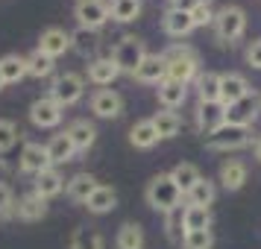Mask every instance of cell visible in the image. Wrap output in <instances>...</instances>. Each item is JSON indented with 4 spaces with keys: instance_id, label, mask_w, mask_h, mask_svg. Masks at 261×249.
I'll list each match as a JSON object with an SVG mask.
<instances>
[{
    "instance_id": "obj_33",
    "label": "cell",
    "mask_w": 261,
    "mask_h": 249,
    "mask_svg": "<svg viewBox=\"0 0 261 249\" xmlns=\"http://www.w3.org/2000/svg\"><path fill=\"white\" fill-rule=\"evenodd\" d=\"M170 179L179 185V190H182V193H188V190L194 188V185H197L202 176H200V170H197V164L182 161V164H176L173 170H170Z\"/></svg>"
},
{
    "instance_id": "obj_43",
    "label": "cell",
    "mask_w": 261,
    "mask_h": 249,
    "mask_svg": "<svg viewBox=\"0 0 261 249\" xmlns=\"http://www.w3.org/2000/svg\"><path fill=\"white\" fill-rule=\"evenodd\" d=\"M247 65L255 68V71H261V38H255V41L247 47Z\"/></svg>"
},
{
    "instance_id": "obj_10",
    "label": "cell",
    "mask_w": 261,
    "mask_h": 249,
    "mask_svg": "<svg viewBox=\"0 0 261 249\" xmlns=\"http://www.w3.org/2000/svg\"><path fill=\"white\" fill-rule=\"evenodd\" d=\"M258 106H261L258 94H255V91H249V94L241 97L238 103L226 106V123H235V126H249V123L255 120V115H258Z\"/></svg>"
},
{
    "instance_id": "obj_19",
    "label": "cell",
    "mask_w": 261,
    "mask_h": 249,
    "mask_svg": "<svg viewBox=\"0 0 261 249\" xmlns=\"http://www.w3.org/2000/svg\"><path fill=\"white\" fill-rule=\"evenodd\" d=\"M65 185H68V182H65V176H62L59 170H56V167H47L44 173L36 176V188L33 190H36L38 197L50 200V197H59L62 190H65Z\"/></svg>"
},
{
    "instance_id": "obj_37",
    "label": "cell",
    "mask_w": 261,
    "mask_h": 249,
    "mask_svg": "<svg viewBox=\"0 0 261 249\" xmlns=\"http://www.w3.org/2000/svg\"><path fill=\"white\" fill-rule=\"evenodd\" d=\"M212 246H214L212 229H202V232H185V237H182V249H212Z\"/></svg>"
},
{
    "instance_id": "obj_38",
    "label": "cell",
    "mask_w": 261,
    "mask_h": 249,
    "mask_svg": "<svg viewBox=\"0 0 261 249\" xmlns=\"http://www.w3.org/2000/svg\"><path fill=\"white\" fill-rule=\"evenodd\" d=\"M167 217V237L173 240V243H179L182 246V237H185V223H182V208H176V211L165 214Z\"/></svg>"
},
{
    "instance_id": "obj_16",
    "label": "cell",
    "mask_w": 261,
    "mask_h": 249,
    "mask_svg": "<svg viewBox=\"0 0 261 249\" xmlns=\"http://www.w3.org/2000/svg\"><path fill=\"white\" fill-rule=\"evenodd\" d=\"M65 135L71 138V144H73V150H76V153L91 150L94 141H97V129H94V123H88V120H73L71 126L65 129Z\"/></svg>"
},
{
    "instance_id": "obj_3",
    "label": "cell",
    "mask_w": 261,
    "mask_h": 249,
    "mask_svg": "<svg viewBox=\"0 0 261 249\" xmlns=\"http://www.w3.org/2000/svg\"><path fill=\"white\" fill-rule=\"evenodd\" d=\"M249 144V126H235V123H223L214 132L205 135V147L214 153H229V150H241Z\"/></svg>"
},
{
    "instance_id": "obj_31",
    "label": "cell",
    "mask_w": 261,
    "mask_h": 249,
    "mask_svg": "<svg viewBox=\"0 0 261 249\" xmlns=\"http://www.w3.org/2000/svg\"><path fill=\"white\" fill-rule=\"evenodd\" d=\"M118 249H144V229L138 223H123L115 237Z\"/></svg>"
},
{
    "instance_id": "obj_27",
    "label": "cell",
    "mask_w": 261,
    "mask_h": 249,
    "mask_svg": "<svg viewBox=\"0 0 261 249\" xmlns=\"http://www.w3.org/2000/svg\"><path fill=\"white\" fill-rule=\"evenodd\" d=\"M182 223H185V232L212 229V211L202 208V205H185V208H182Z\"/></svg>"
},
{
    "instance_id": "obj_47",
    "label": "cell",
    "mask_w": 261,
    "mask_h": 249,
    "mask_svg": "<svg viewBox=\"0 0 261 249\" xmlns=\"http://www.w3.org/2000/svg\"><path fill=\"white\" fill-rule=\"evenodd\" d=\"M200 3H205V6H212V0H200Z\"/></svg>"
},
{
    "instance_id": "obj_20",
    "label": "cell",
    "mask_w": 261,
    "mask_h": 249,
    "mask_svg": "<svg viewBox=\"0 0 261 249\" xmlns=\"http://www.w3.org/2000/svg\"><path fill=\"white\" fill-rule=\"evenodd\" d=\"M120 76V68L115 65L112 56H103V59H94L88 65V82L94 85H112Z\"/></svg>"
},
{
    "instance_id": "obj_22",
    "label": "cell",
    "mask_w": 261,
    "mask_h": 249,
    "mask_svg": "<svg viewBox=\"0 0 261 249\" xmlns=\"http://www.w3.org/2000/svg\"><path fill=\"white\" fill-rule=\"evenodd\" d=\"M244 182H247V164H244V161L229 158V161L220 164V185H223L226 190H241Z\"/></svg>"
},
{
    "instance_id": "obj_26",
    "label": "cell",
    "mask_w": 261,
    "mask_h": 249,
    "mask_svg": "<svg viewBox=\"0 0 261 249\" xmlns=\"http://www.w3.org/2000/svg\"><path fill=\"white\" fill-rule=\"evenodd\" d=\"M47 158H50V164H65V161H71L73 155H76V150H73V144L71 138L62 132V135H53L47 144Z\"/></svg>"
},
{
    "instance_id": "obj_25",
    "label": "cell",
    "mask_w": 261,
    "mask_h": 249,
    "mask_svg": "<svg viewBox=\"0 0 261 249\" xmlns=\"http://www.w3.org/2000/svg\"><path fill=\"white\" fill-rule=\"evenodd\" d=\"M159 141H162V138H159V132H155L153 120H138L129 129V144L135 150H150V147H155Z\"/></svg>"
},
{
    "instance_id": "obj_7",
    "label": "cell",
    "mask_w": 261,
    "mask_h": 249,
    "mask_svg": "<svg viewBox=\"0 0 261 249\" xmlns=\"http://www.w3.org/2000/svg\"><path fill=\"white\" fill-rule=\"evenodd\" d=\"M73 18L80 21L83 30L97 33V30L109 21V0H80V3L73 6Z\"/></svg>"
},
{
    "instance_id": "obj_21",
    "label": "cell",
    "mask_w": 261,
    "mask_h": 249,
    "mask_svg": "<svg viewBox=\"0 0 261 249\" xmlns=\"http://www.w3.org/2000/svg\"><path fill=\"white\" fill-rule=\"evenodd\" d=\"M155 97H159V103L165 108H179L182 103H185V97H188V85L182 82H173V79H165V82L155 88Z\"/></svg>"
},
{
    "instance_id": "obj_32",
    "label": "cell",
    "mask_w": 261,
    "mask_h": 249,
    "mask_svg": "<svg viewBox=\"0 0 261 249\" xmlns=\"http://www.w3.org/2000/svg\"><path fill=\"white\" fill-rule=\"evenodd\" d=\"M0 71H3L6 85L21 82V79L27 76V59H24V56H18V53H9V56H3V59H0Z\"/></svg>"
},
{
    "instance_id": "obj_35",
    "label": "cell",
    "mask_w": 261,
    "mask_h": 249,
    "mask_svg": "<svg viewBox=\"0 0 261 249\" xmlns=\"http://www.w3.org/2000/svg\"><path fill=\"white\" fill-rule=\"evenodd\" d=\"M71 249H103V235L91 226H80L71 235Z\"/></svg>"
},
{
    "instance_id": "obj_14",
    "label": "cell",
    "mask_w": 261,
    "mask_h": 249,
    "mask_svg": "<svg viewBox=\"0 0 261 249\" xmlns=\"http://www.w3.org/2000/svg\"><path fill=\"white\" fill-rule=\"evenodd\" d=\"M138 82H150V85H162L167 79V62L165 56H150L147 53V59L138 65V71L132 73Z\"/></svg>"
},
{
    "instance_id": "obj_41",
    "label": "cell",
    "mask_w": 261,
    "mask_h": 249,
    "mask_svg": "<svg viewBox=\"0 0 261 249\" xmlns=\"http://www.w3.org/2000/svg\"><path fill=\"white\" fill-rule=\"evenodd\" d=\"M15 211V197H12V188L0 182V217H9Z\"/></svg>"
},
{
    "instance_id": "obj_17",
    "label": "cell",
    "mask_w": 261,
    "mask_h": 249,
    "mask_svg": "<svg viewBox=\"0 0 261 249\" xmlns=\"http://www.w3.org/2000/svg\"><path fill=\"white\" fill-rule=\"evenodd\" d=\"M162 30H165L170 38H182L188 36L191 30H194V21H191V12H182V9H167L165 18H162Z\"/></svg>"
},
{
    "instance_id": "obj_44",
    "label": "cell",
    "mask_w": 261,
    "mask_h": 249,
    "mask_svg": "<svg viewBox=\"0 0 261 249\" xmlns=\"http://www.w3.org/2000/svg\"><path fill=\"white\" fill-rule=\"evenodd\" d=\"M200 6V0H173V9H182V12H194Z\"/></svg>"
},
{
    "instance_id": "obj_30",
    "label": "cell",
    "mask_w": 261,
    "mask_h": 249,
    "mask_svg": "<svg viewBox=\"0 0 261 249\" xmlns=\"http://www.w3.org/2000/svg\"><path fill=\"white\" fill-rule=\"evenodd\" d=\"M197 94H200V103H214L220 100V73L205 71L197 76Z\"/></svg>"
},
{
    "instance_id": "obj_5",
    "label": "cell",
    "mask_w": 261,
    "mask_h": 249,
    "mask_svg": "<svg viewBox=\"0 0 261 249\" xmlns=\"http://www.w3.org/2000/svg\"><path fill=\"white\" fill-rule=\"evenodd\" d=\"M112 59H115V65L120 68V73H135L138 71V65L147 59V47H144L141 38L126 36L118 47L112 50Z\"/></svg>"
},
{
    "instance_id": "obj_4",
    "label": "cell",
    "mask_w": 261,
    "mask_h": 249,
    "mask_svg": "<svg viewBox=\"0 0 261 249\" xmlns=\"http://www.w3.org/2000/svg\"><path fill=\"white\" fill-rule=\"evenodd\" d=\"M244 30H247V12L241 6H223L220 12L214 15V33L226 44L238 41L244 36Z\"/></svg>"
},
{
    "instance_id": "obj_9",
    "label": "cell",
    "mask_w": 261,
    "mask_h": 249,
    "mask_svg": "<svg viewBox=\"0 0 261 249\" xmlns=\"http://www.w3.org/2000/svg\"><path fill=\"white\" fill-rule=\"evenodd\" d=\"M62 112L65 108L53 100V97H41L30 106V120L36 123L38 129H50V126H59L62 123Z\"/></svg>"
},
{
    "instance_id": "obj_24",
    "label": "cell",
    "mask_w": 261,
    "mask_h": 249,
    "mask_svg": "<svg viewBox=\"0 0 261 249\" xmlns=\"http://www.w3.org/2000/svg\"><path fill=\"white\" fill-rule=\"evenodd\" d=\"M115 205H118V190L112 188V185H97V190L85 202V208L91 214H109Z\"/></svg>"
},
{
    "instance_id": "obj_28",
    "label": "cell",
    "mask_w": 261,
    "mask_h": 249,
    "mask_svg": "<svg viewBox=\"0 0 261 249\" xmlns=\"http://www.w3.org/2000/svg\"><path fill=\"white\" fill-rule=\"evenodd\" d=\"M141 15V0H112L109 3V18L118 24H129Z\"/></svg>"
},
{
    "instance_id": "obj_2",
    "label": "cell",
    "mask_w": 261,
    "mask_h": 249,
    "mask_svg": "<svg viewBox=\"0 0 261 249\" xmlns=\"http://www.w3.org/2000/svg\"><path fill=\"white\" fill-rule=\"evenodd\" d=\"M165 62H167V79L173 82H182L188 85L191 79H197V53L185 44H173V47L165 53Z\"/></svg>"
},
{
    "instance_id": "obj_1",
    "label": "cell",
    "mask_w": 261,
    "mask_h": 249,
    "mask_svg": "<svg viewBox=\"0 0 261 249\" xmlns=\"http://www.w3.org/2000/svg\"><path fill=\"white\" fill-rule=\"evenodd\" d=\"M144 197H147V205L153 208V211H162V214H170L179 208V202H182V190L179 185L170 179V173H159V176L150 179V185L144 190Z\"/></svg>"
},
{
    "instance_id": "obj_15",
    "label": "cell",
    "mask_w": 261,
    "mask_h": 249,
    "mask_svg": "<svg viewBox=\"0 0 261 249\" xmlns=\"http://www.w3.org/2000/svg\"><path fill=\"white\" fill-rule=\"evenodd\" d=\"M197 123H200V129L205 132V135L214 132L217 126L226 123V106L220 100H214V103H200V106H197Z\"/></svg>"
},
{
    "instance_id": "obj_34",
    "label": "cell",
    "mask_w": 261,
    "mask_h": 249,
    "mask_svg": "<svg viewBox=\"0 0 261 249\" xmlns=\"http://www.w3.org/2000/svg\"><path fill=\"white\" fill-rule=\"evenodd\" d=\"M185 197H188V205H202V208H208L214 202V197H217V188H214L212 179H200Z\"/></svg>"
},
{
    "instance_id": "obj_23",
    "label": "cell",
    "mask_w": 261,
    "mask_h": 249,
    "mask_svg": "<svg viewBox=\"0 0 261 249\" xmlns=\"http://www.w3.org/2000/svg\"><path fill=\"white\" fill-rule=\"evenodd\" d=\"M97 182L91 173H76V176L68 179V185H65V190H68V197H71L73 202H88V197L97 190Z\"/></svg>"
},
{
    "instance_id": "obj_45",
    "label": "cell",
    "mask_w": 261,
    "mask_h": 249,
    "mask_svg": "<svg viewBox=\"0 0 261 249\" xmlns=\"http://www.w3.org/2000/svg\"><path fill=\"white\" fill-rule=\"evenodd\" d=\"M255 158H258V161H261V138H258V141H255Z\"/></svg>"
},
{
    "instance_id": "obj_18",
    "label": "cell",
    "mask_w": 261,
    "mask_h": 249,
    "mask_svg": "<svg viewBox=\"0 0 261 249\" xmlns=\"http://www.w3.org/2000/svg\"><path fill=\"white\" fill-rule=\"evenodd\" d=\"M15 214H18L21 220H27V223H36V220H41V217L47 214V200H44V197H38L36 190H33V193H27V197L18 200Z\"/></svg>"
},
{
    "instance_id": "obj_36",
    "label": "cell",
    "mask_w": 261,
    "mask_h": 249,
    "mask_svg": "<svg viewBox=\"0 0 261 249\" xmlns=\"http://www.w3.org/2000/svg\"><path fill=\"white\" fill-rule=\"evenodd\" d=\"M53 68H56V59L44 56L41 50H36V53H30V56H27V76L44 79V76H50V73H53Z\"/></svg>"
},
{
    "instance_id": "obj_11",
    "label": "cell",
    "mask_w": 261,
    "mask_h": 249,
    "mask_svg": "<svg viewBox=\"0 0 261 249\" xmlns=\"http://www.w3.org/2000/svg\"><path fill=\"white\" fill-rule=\"evenodd\" d=\"M91 112L103 120L120 118V112H123V97H120L118 91H112V88H100V91L91 94Z\"/></svg>"
},
{
    "instance_id": "obj_29",
    "label": "cell",
    "mask_w": 261,
    "mask_h": 249,
    "mask_svg": "<svg viewBox=\"0 0 261 249\" xmlns=\"http://www.w3.org/2000/svg\"><path fill=\"white\" fill-rule=\"evenodd\" d=\"M150 120H153L159 138H176L179 129H182V120H179V115H176V112H170V108H165V112H155Z\"/></svg>"
},
{
    "instance_id": "obj_12",
    "label": "cell",
    "mask_w": 261,
    "mask_h": 249,
    "mask_svg": "<svg viewBox=\"0 0 261 249\" xmlns=\"http://www.w3.org/2000/svg\"><path fill=\"white\" fill-rule=\"evenodd\" d=\"M21 170L24 173H33V176H38V173H44L50 164V158H47V147H41V144H24V150H21Z\"/></svg>"
},
{
    "instance_id": "obj_39",
    "label": "cell",
    "mask_w": 261,
    "mask_h": 249,
    "mask_svg": "<svg viewBox=\"0 0 261 249\" xmlns=\"http://www.w3.org/2000/svg\"><path fill=\"white\" fill-rule=\"evenodd\" d=\"M18 126H15L12 120H6V118H0V153H9L15 147V141H18Z\"/></svg>"
},
{
    "instance_id": "obj_6",
    "label": "cell",
    "mask_w": 261,
    "mask_h": 249,
    "mask_svg": "<svg viewBox=\"0 0 261 249\" xmlns=\"http://www.w3.org/2000/svg\"><path fill=\"white\" fill-rule=\"evenodd\" d=\"M83 91H85V79L80 76V73H73V71L56 76V79H53V85H50V97H53L62 108L73 106V103L83 97Z\"/></svg>"
},
{
    "instance_id": "obj_40",
    "label": "cell",
    "mask_w": 261,
    "mask_h": 249,
    "mask_svg": "<svg viewBox=\"0 0 261 249\" xmlns=\"http://www.w3.org/2000/svg\"><path fill=\"white\" fill-rule=\"evenodd\" d=\"M73 38V47L80 50V53H88V50H94V33H91V30H83V26H80V33H76V36H71Z\"/></svg>"
},
{
    "instance_id": "obj_8",
    "label": "cell",
    "mask_w": 261,
    "mask_h": 249,
    "mask_svg": "<svg viewBox=\"0 0 261 249\" xmlns=\"http://www.w3.org/2000/svg\"><path fill=\"white\" fill-rule=\"evenodd\" d=\"M73 47V38L68 30H62V26H47L44 33H41V38H38V50L44 53V56H50V59H59L62 53H68V50Z\"/></svg>"
},
{
    "instance_id": "obj_13",
    "label": "cell",
    "mask_w": 261,
    "mask_h": 249,
    "mask_svg": "<svg viewBox=\"0 0 261 249\" xmlns=\"http://www.w3.org/2000/svg\"><path fill=\"white\" fill-rule=\"evenodd\" d=\"M252 88H249L247 76H241V73H220V103L223 106H232L238 103L241 97H247Z\"/></svg>"
},
{
    "instance_id": "obj_46",
    "label": "cell",
    "mask_w": 261,
    "mask_h": 249,
    "mask_svg": "<svg viewBox=\"0 0 261 249\" xmlns=\"http://www.w3.org/2000/svg\"><path fill=\"white\" fill-rule=\"evenodd\" d=\"M3 88H6V79H3V71H0V91H3Z\"/></svg>"
},
{
    "instance_id": "obj_42",
    "label": "cell",
    "mask_w": 261,
    "mask_h": 249,
    "mask_svg": "<svg viewBox=\"0 0 261 249\" xmlns=\"http://www.w3.org/2000/svg\"><path fill=\"white\" fill-rule=\"evenodd\" d=\"M191 21H194V26H208L214 24V12H212V6H205V3H200L194 12H191Z\"/></svg>"
}]
</instances>
